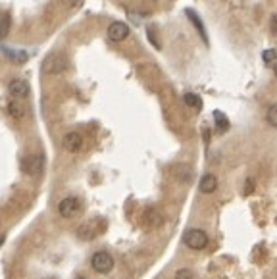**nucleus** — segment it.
<instances>
[{
	"label": "nucleus",
	"mask_w": 277,
	"mask_h": 279,
	"mask_svg": "<svg viewBox=\"0 0 277 279\" xmlns=\"http://www.w3.org/2000/svg\"><path fill=\"white\" fill-rule=\"evenodd\" d=\"M91 266H93V270H95L96 273H108V271H112L114 268L112 254H108L106 250H98V253L93 254Z\"/></svg>",
	"instance_id": "nucleus-1"
},
{
	"label": "nucleus",
	"mask_w": 277,
	"mask_h": 279,
	"mask_svg": "<svg viewBox=\"0 0 277 279\" xmlns=\"http://www.w3.org/2000/svg\"><path fill=\"white\" fill-rule=\"evenodd\" d=\"M66 68H68V58H66L64 54H52V56H48V58L43 62V70L46 71V73H52V75L62 73Z\"/></svg>",
	"instance_id": "nucleus-2"
},
{
	"label": "nucleus",
	"mask_w": 277,
	"mask_h": 279,
	"mask_svg": "<svg viewBox=\"0 0 277 279\" xmlns=\"http://www.w3.org/2000/svg\"><path fill=\"white\" fill-rule=\"evenodd\" d=\"M185 244L192 250H200L208 244V235L202 229H189L185 233Z\"/></svg>",
	"instance_id": "nucleus-3"
},
{
	"label": "nucleus",
	"mask_w": 277,
	"mask_h": 279,
	"mask_svg": "<svg viewBox=\"0 0 277 279\" xmlns=\"http://www.w3.org/2000/svg\"><path fill=\"white\" fill-rule=\"evenodd\" d=\"M43 168H44L43 154H31V156L23 158V162H21V170L27 175H41Z\"/></svg>",
	"instance_id": "nucleus-4"
},
{
	"label": "nucleus",
	"mask_w": 277,
	"mask_h": 279,
	"mask_svg": "<svg viewBox=\"0 0 277 279\" xmlns=\"http://www.w3.org/2000/svg\"><path fill=\"white\" fill-rule=\"evenodd\" d=\"M79 208H81V202L75 197H68V199L60 201V204H58V212L64 218H73L79 212Z\"/></svg>",
	"instance_id": "nucleus-5"
},
{
	"label": "nucleus",
	"mask_w": 277,
	"mask_h": 279,
	"mask_svg": "<svg viewBox=\"0 0 277 279\" xmlns=\"http://www.w3.org/2000/svg\"><path fill=\"white\" fill-rule=\"evenodd\" d=\"M129 31H131V27L127 25V23H123V21H114L112 25L108 27V39H110V41H123V39L129 37Z\"/></svg>",
	"instance_id": "nucleus-6"
},
{
	"label": "nucleus",
	"mask_w": 277,
	"mask_h": 279,
	"mask_svg": "<svg viewBox=\"0 0 277 279\" xmlns=\"http://www.w3.org/2000/svg\"><path fill=\"white\" fill-rule=\"evenodd\" d=\"M8 93L14 96V98H17V100L27 98V96H29V85H27L25 79H14V81H10Z\"/></svg>",
	"instance_id": "nucleus-7"
},
{
	"label": "nucleus",
	"mask_w": 277,
	"mask_h": 279,
	"mask_svg": "<svg viewBox=\"0 0 277 279\" xmlns=\"http://www.w3.org/2000/svg\"><path fill=\"white\" fill-rule=\"evenodd\" d=\"M64 147L69 152H79L83 149V137L79 135L77 131H69L68 135L64 137Z\"/></svg>",
	"instance_id": "nucleus-8"
},
{
	"label": "nucleus",
	"mask_w": 277,
	"mask_h": 279,
	"mask_svg": "<svg viewBox=\"0 0 277 279\" xmlns=\"http://www.w3.org/2000/svg\"><path fill=\"white\" fill-rule=\"evenodd\" d=\"M217 189V177L214 174H206L202 179H200V192L204 194H210Z\"/></svg>",
	"instance_id": "nucleus-9"
},
{
	"label": "nucleus",
	"mask_w": 277,
	"mask_h": 279,
	"mask_svg": "<svg viewBox=\"0 0 277 279\" xmlns=\"http://www.w3.org/2000/svg\"><path fill=\"white\" fill-rule=\"evenodd\" d=\"M10 27H12V16L8 12H2L0 14V41H4L8 37Z\"/></svg>",
	"instance_id": "nucleus-10"
},
{
	"label": "nucleus",
	"mask_w": 277,
	"mask_h": 279,
	"mask_svg": "<svg viewBox=\"0 0 277 279\" xmlns=\"http://www.w3.org/2000/svg\"><path fill=\"white\" fill-rule=\"evenodd\" d=\"M187 12V18L195 23V27H197V31L200 33V37H202V41L208 44V35H206V31H204V23H202V19H199V16L192 12V10H185Z\"/></svg>",
	"instance_id": "nucleus-11"
},
{
	"label": "nucleus",
	"mask_w": 277,
	"mask_h": 279,
	"mask_svg": "<svg viewBox=\"0 0 277 279\" xmlns=\"http://www.w3.org/2000/svg\"><path fill=\"white\" fill-rule=\"evenodd\" d=\"M8 114L12 118H16V120H21V118L25 116V106L21 104L17 98H14V100L8 104Z\"/></svg>",
	"instance_id": "nucleus-12"
},
{
	"label": "nucleus",
	"mask_w": 277,
	"mask_h": 279,
	"mask_svg": "<svg viewBox=\"0 0 277 279\" xmlns=\"http://www.w3.org/2000/svg\"><path fill=\"white\" fill-rule=\"evenodd\" d=\"M2 52L6 54V58L12 62H17V64H23L27 60V52H21V50H12L8 46H4L2 48Z\"/></svg>",
	"instance_id": "nucleus-13"
},
{
	"label": "nucleus",
	"mask_w": 277,
	"mask_h": 279,
	"mask_svg": "<svg viewBox=\"0 0 277 279\" xmlns=\"http://www.w3.org/2000/svg\"><path fill=\"white\" fill-rule=\"evenodd\" d=\"M145 221H148V226H160V224H162V216L158 214V210L148 208L147 216H145Z\"/></svg>",
	"instance_id": "nucleus-14"
},
{
	"label": "nucleus",
	"mask_w": 277,
	"mask_h": 279,
	"mask_svg": "<svg viewBox=\"0 0 277 279\" xmlns=\"http://www.w3.org/2000/svg\"><path fill=\"white\" fill-rule=\"evenodd\" d=\"M183 102L190 108H202V100H200L199 95H195V93H187V95L183 96Z\"/></svg>",
	"instance_id": "nucleus-15"
},
{
	"label": "nucleus",
	"mask_w": 277,
	"mask_h": 279,
	"mask_svg": "<svg viewBox=\"0 0 277 279\" xmlns=\"http://www.w3.org/2000/svg\"><path fill=\"white\" fill-rule=\"evenodd\" d=\"M214 122H216V127L221 131V133H224V131H227V127H229V122H227L225 114L219 112V110H217V112H214Z\"/></svg>",
	"instance_id": "nucleus-16"
},
{
	"label": "nucleus",
	"mask_w": 277,
	"mask_h": 279,
	"mask_svg": "<svg viewBox=\"0 0 277 279\" xmlns=\"http://www.w3.org/2000/svg\"><path fill=\"white\" fill-rule=\"evenodd\" d=\"M268 123L271 125V127H277V104H271L268 108Z\"/></svg>",
	"instance_id": "nucleus-17"
},
{
	"label": "nucleus",
	"mask_w": 277,
	"mask_h": 279,
	"mask_svg": "<svg viewBox=\"0 0 277 279\" xmlns=\"http://www.w3.org/2000/svg\"><path fill=\"white\" fill-rule=\"evenodd\" d=\"M175 279H195V275H192V271L190 270L183 268V270H179L175 273Z\"/></svg>",
	"instance_id": "nucleus-18"
},
{
	"label": "nucleus",
	"mask_w": 277,
	"mask_h": 279,
	"mask_svg": "<svg viewBox=\"0 0 277 279\" xmlns=\"http://www.w3.org/2000/svg\"><path fill=\"white\" fill-rule=\"evenodd\" d=\"M262 58H264V62H266V64H271V62L275 60V50H273V48H269V50H264Z\"/></svg>",
	"instance_id": "nucleus-19"
},
{
	"label": "nucleus",
	"mask_w": 277,
	"mask_h": 279,
	"mask_svg": "<svg viewBox=\"0 0 277 279\" xmlns=\"http://www.w3.org/2000/svg\"><path fill=\"white\" fill-rule=\"evenodd\" d=\"M147 35H148V39H150V43L154 44L156 48H160V43H158V39H156L154 31H152V25H150V27H147Z\"/></svg>",
	"instance_id": "nucleus-20"
},
{
	"label": "nucleus",
	"mask_w": 277,
	"mask_h": 279,
	"mask_svg": "<svg viewBox=\"0 0 277 279\" xmlns=\"http://www.w3.org/2000/svg\"><path fill=\"white\" fill-rule=\"evenodd\" d=\"M252 191H254V181H252V179H246V181H244V194H251Z\"/></svg>",
	"instance_id": "nucleus-21"
},
{
	"label": "nucleus",
	"mask_w": 277,
	"mask_h": 279,
	"mask_svg": "<svg viewBox=\"0 0 277 279\" xmlns=\"http://www.w3.org/2000/svg\"><path fill=\"white\" fill-rule=\"evenodd\" d=\"M2 243H4V237H0V244H2Z\"/></svg>",
	"instance_id": "nucleus-22"
}]
</instances>
